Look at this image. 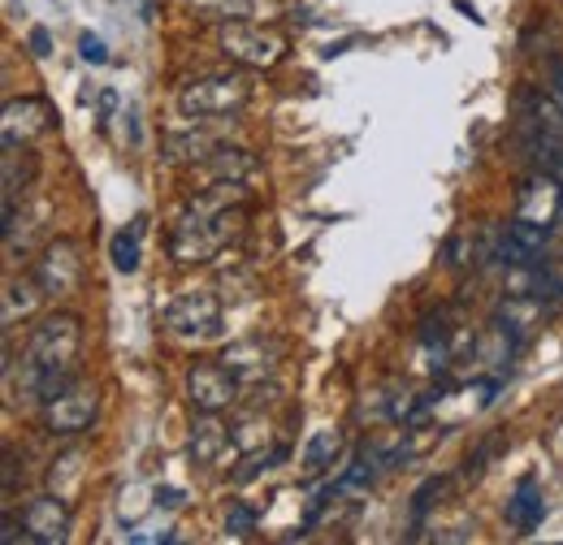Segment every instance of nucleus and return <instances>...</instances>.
I'll list each match as a JSON object with an SVG mask.
<instances>
[{
    "label": "nucleus",
    "instance_id": "9d476101",
    "mask_svg": "<svg viewBox=\"0 0 563 545\" xmlns=\"http://www.w3.org/2000/svg\"><path fill=\"white\" fill-rule=\"evenodd\" d=\"M234 446V433L217 420V411H200L196 420H191V437H187V451H191V459L200 464V468H212V464H221V455Z\"/></svg>",
    "mask_w": 563,
    "mask_h": 545
},
{
    "label": "nucleus",
    "instance_id": "ddd939ff",
    "mask_svg": "<svg viewBox=\"0 0 563 545\" xmlns=\"http://www.w3.org/2000/svg\"><path fill=\"white\" fill-rule=\"evenodd\" d=\"M82 477H87V455L74 446V451L53 459V468H48V493L66 498L74 507V502H78V489H82Z\"/></svg>",
    "mask_w": 563,
    "mask_h": 545
},
{
    "label": "nucleus",
    "instance_id": "9b49d317",
    "mask_svg": "<svg viewBox=\"0 0 563 545\" xmlns=\"http://www.w3.org/2000/svg\"><path fill=\"white\" fill-rule=\"evenodd\" d=\"M221 364L239 377V381H261L269 368H274V351L265 346L261 338H247V342H234V346H225V355H221Z\"/></svg>",
    "mask_w": 563,
    "mask_h": 545
},
{
    "label": "nucleus",
    "instance_id": "4be33fe9",
    "mask_svg": "<svg viewBox=\"0 0 563 545\" xmlns=\"http://www.w3.org/2000/svg\"><path fill=\"white\" fill-rule=\"evenodd\" d=\"M234 446H239V451H265V446H269V424L243 420V424L234 429Z\"/></svg>",
    "mask_w": 563,
    "mask_h": 545
},
{
    "label": "nucleus",
    "instance_id": "4468645a",
    "mask_svg": "<svg viewBox=\"0 0 563 545\" xmlns=\"http://www.w3.org/2000/svg\"><path fill=\"white\" fill-rule=\"evenodd\" d=\"M18 118H22V143L40 131H48V109L40 100H9L4 104V143H18Z\"/></svg>",
    "mask_w": 563,
    "mask_h": 545
},
{
    "label": "nucleus",
    "instance_id": "c756f323",
    "mask_svg": "<svg viewBox=\"0 0 563 545\" xmlns=\"http://www.w3.org/2000/svg\"><path fill=\"white\" fill-rule=\"evenodd\" d=\"M113 109H118V96H113V91H104V96H100V126L109 122V113H113Z\"/></svg>",
    "mask_w": 563,
    "mask_h": 545
},
{
    "label": "nucleus",
    "instance_id": "20e7f679",
    "mask_svg": "<svg viewBox=\"0 0 563 545\" xmlns=\"http://www.w3.org/2000/svg\"><path fill=\"white\" fill-rule=\"evenodd\" d=\"M78 281H82V256H78V247H74L70 238H53L44 247L40 265H35V286L48 299H66V294L78 290Z\"/></svg>",
    "mask_w": 563,
    "mask_h": 545
},
{
    "label": "nucleus",
    "instance_id": "c85d7f7f",
    "mask_svg": "<svg viewBox=\"0 0 563 545\" xmlns=\"http://www.w3.org/2000/svg\"><path fill=\"white\" fill-rule=\"evenodd\" d=\"M547 74H551V96L563 104V62L560 57H551V62H547Z\"/></svg>",
    "mask_w": 563,
    "mask_h": 545
},
{
    "label": "nucleus",
    "instance_id": "39448f33",
    "mask_svg": "<svg viewBox=\"0 0 563 545\" xmlns=\"http://www.w3.org/2000/svg\"><path fill=\"white\" fill-rule=\"evenodd\" d=\"M91 420H96V390L87 386H66L44 403V429L53 437H78L91 429Z\"/></svg>",
    "mask_w": 563,
    "mask_h": 545
},
{
    "label": "nucleus",
    "instance_id": "393cba45",
    "mask_svg": "<svg viewBox=\"0 0 563 545\" xmlns=\"http://www.w3.org/2000/svg\"><path fill=\"white\" fill-rule=\"evenodd\" d=\"M0 542H4V545H18V542H26V524H22V520H18V515H13V511H9V515H4V533H0Z\"/></svg>",
    "mask_w": 563,
    "mask_h": 545
},
{
    "label": "nucleus",
    "instance_id": "a878e982",
    "mask_svg": "<svg viewBox=\"0 0 563 545\" xmlns=\"http://www.w3.org/2000/svg\"><path fill=\"white\" fill-rule=\"evenodd\" d=\"M183 502H187V493H183V489H174V485L156 489V507H165V511H178Z\"/></svg>",
    "mask_w": 563,
    "mask_h": 545
},
{
    "label": "nucleus",
    "instance_id": "f8f14e48",
    "mask_svg": "<svg viewBox=\"0 0 563 545\" xmlns=\"http://www.w3.org/2000/svg\"><path fill=\"white\" fill-rule=\"evenodd\" d=\"M542 520H547V502H542L538 480L520 477L516 493H511V502H507V524H511L516 533H533Z\"/></svg>",
    "mask_w": 563,
    "mask_h": 545
},
{
    "label": "nucleus",
    "instance_id": "7c9ffc66",
    "mask_svg": "<svg viewBox=\"0 0 563 545\" xmlns=\"http://www.w3.org/2000/svg\"><path fill=\"white\" fill-rule=\"evenodd\" d=\"M131 542L143 545V542H174V533H131Z\"/></svg>",
    "mask_w": 563,
    "mask_h": 545
},
{
    "label": "nucleus",
    "instance_id": "5701e85b",
    "mask_svg": "<svg viewBox=\"0 0 563 545\" xmlns=\"http://www.w3.org/2000/svg\"><path fill=\"white\" fill-rule=\"evenodd\" d=\"M442 485H446V480L442 477H429L421 485V489H417V498H412V520H424V511H429V507H433V502H438V493H442Z\"/></svg>",
    "mask_w": 563,
    "mask_h": 545
},
{
    "label": "nucleus",
    "instance_id": "412c9836",
    "mask_svg": "<svg viewBox=\"0 0 563 545\" xmlns=\"http://www.w3.org/2000/svg\"><path fill=\"white\" fill-rule=\"evenodd\" d=\"M256 520H261V511H256V507L234 502V507L225 511V533H230V537H252V533H256Z\"/></svg>",
    "mask_w": 563,
    "mask_h": 545
},
{
    "label": "nucleus",
    "instance_id": "6ab92c4d",
    "mask_svg": "<svg viewBox=\"0 0 563 545\" xmlns=\"http://www.w3.org/2000/svg\"><path fill=\"white\" fill-rule=\"evenodd\" d=\"M373 477H377V446H364L360 455H355V464L339 477V485L343 489H364V485H373Z\"/></svg>",
    "mask_w": 563,
    "mask_h": 545
},
{
    "label": "nucleus",
    "instance_id": "1a4fd4ad",
    "mask_svg": "<svg viewBox=\"0 0 563 545\" xmlns=\"http://www.w3.org/2000/svg\"><path fill=\"white\" fill-rule=\"evenodd\" d=\"M191 122H196V126H187V131H169V135H165V152H161V156H165L169 165H183V160L205 165L212 152L221 147L225 126H217V131H212V126H205L209 118H191Z\"/></svg>",
    "mask_w": 563,
    "mask_h": 545
},
{
    "label": "nucleus",
    "instance_id": "a211bd4d",
    "mask_svg": "<svg viewBox=\"0 0 563 545\" xmlns=\"http://www.w3.org/2000/svg\"><path fill=\"white\" fill-rule=\"evenodd\" d=\"M140 234H143V216L131 225V230H118V234H113L109 256H113V269H118V272L140 269Z\"/></svg>",
    "mask_w": 563,
    "mask_h": 545
},
{
    "label": "nucleus",
    "instance_id": "0eeeda50",
    "mask_svg": "<svg viewBox=\"0 0 563 545\" xmlns=\"http://www.w3.org/2000/svg\"><path fill=\"white\" fill-rule=\"evenodd\" d=\"M22 524H26V542L35 545H62L70 537V502L57 493L31 498L22 507Z\"/></svg>",
    "mask_w": 563,
    "mask_h": 545
},
{
    "label": "nucleus",
    "instance_id": "f3484780",
    "mask_svg": "<svg viewBox=\"0 0 563 545\" xmlns=\"http://www.w3.org/2000/svg\"><path fill=\"white\" fill-rule=\"evenodd\" d=\"M339 429H321V433H312V442L303 446V472L308 477H321L330 464H334V455H339Z\"/></svg>",
    "mask_w": 563,
    "mask_h": 545
},
{
    "label": "nucleus",
    "instance_id": "bb28decb",
    "mask_svg": "<svg viewBox=\"0 0 563 545\" xmlns=\"http://www.w3.org/2000/svg\"><path fill=\"white\" fill-rule=\"evenodd\" d=\"M494 451H498V442H486V446H482V451L468 459V477H482V472H486V464H490Z\"/></svg>",
    "mask_w": 563,
    "mask_h": 545
},
{
    "label": "nucleus",
    "instance_id": "7ed1b4c3",
    "mask_svg": "<svg viewBox=\"0 0 563 545\" xmlns=\"http://www.w3.org/2000/svg\"><path fill=\"white\" fill-rule=\"evenodd\" d=\"M221 53H225L230 62H239V66L265 69V66H278L282 62L286 40H282V35H269V31H261V26H252V22H243V18H234V22L221 26Z\"/></svg>",
    "mask_w": 563,
    "mask_h": 545
},
{
    "label": "nucleus",
    "instance_id": "2f4dec72",
    "mask_svg": "<svg viewBox=\"0 0 563 545\" xmlns=\"http://www.w3.org/2000/svg\"><path fill=\"white\" fill-rule=\"evenodd\" d=\"M455 9H460V13H464V18H468V22H482V13H477V9H473V4H468V0H455Z\"/></svg>",
    "mask_w": 563,
    "mask_h": 545
},
{
    "label": "nucleus",
    "instance_id": "6e6552de",
    "mask_svg": "<svg viewBox=\"0 0 563 545\" xmlns=\"http://www.w3.org/2000/svg\"><path fill=\"white\" fill-rule=\"evenodd\" d=\"M187 399L196 411H221L239 399V377L225 364H196L187 372Z\"/></svg>",
    "mask_w": 563,
    "mask_h": 545
},
{
    "label": "nucleus",
    "instance_id": "b1692460",
    "mask_svg": "<svg viewBox=\"0 0 563 545\" xmlns=\"http://www.w3.org/2000/svg\"><path fill=\"white\" fill-rule=\"evenodd\" d=\"M78 57H82L87 66H104V62H109V48H104L100 35H82V40H78Z\"/></svg>",
    "mask_w": 563,
    "mask_h": 545
},
{
    "label": "nucleus",
    "instance_id": "f257e3e1",
    "mask_svg": "<svg viewBox=\"0 0 563 545\" xmlns=\"http://www.w3.org/2000/svg\"><path fill=\"white\" fill-rule=\"evenodd\" d=\"M78 351H82V325L70 312H53L44 316L22 351V368H13V359L4 364V381H18L26 403H48L53 394H62L74 386L78 372Z\"/></svg>",
    "mask_w": 563,
    "mask_h": 545
},
{
    "label": "nucleus",
    "instance_id": "aec40b11",
    "mask_svg": "<svg viewBox=\"0 0 563 545\" xmlns=\"http://www.w3.org/2000/svg\"><path fill=\"white\" fill-rule=\"evenodd\" d=\"M187 9H196L200 18H221V22H234L252 9V0H183Z\"/></svg>",
    "mask_w": 563,
    "mask_h": 545
},
{
    "label": "nucleus",
    "instance_id": "423d86ee",
    "mask_svg": "<svg viewBox=\"0 0 563 545\" xmlns=\"http://www.w3.org/2000/svg\"><path fill=\"white\" fill-rule=\"evenodd\" d=\"M165 321L183 338H209V334L221 330V299L212 290H187V294L174 299Z\"/></svg>",
    "mask_w": 563,
    "mask_h": 545
},
{
    "label": "nucleus",
    "instance_id": "2eb2a0df",
    "mask_svg": "<svg viewBox=\"0 0 563 545\" xmlns=\"http://www.w3.org/2000/svg\"><path fill=\"white\" fill-rule=\"evenodd\" d=\"M205 169H209L217 182H243V178H252L256 169H261V160L256 156H247L243 147H217L209 160H205Z\"/></svg>",
    "mask_w": 563,
    "mask_h": 545
},
{
    "label": "nucleus",
    "instance_id": "cd10ccee",
    "mask_svg": "<svg viewBox=\"0 0 563 545\" xmlns=\"http://www.w3.org/2000/svg\"><path fill=\"white\" fill-rule=\"evenodd\" d=\"M31 53H35V57H48V53H53V35H48L44 26L31 31Z\"/></svg>",
    "mask_w": 563,
    "mask_h": 545
},
{
    "label": "nucleus",
    "instance_id": "f03ea898",
    "mask_svg": "<svg viewBox=\"0 0 563 545\" xmlns=\"http://www.w3.org/2000/svg\"><path fill=\"white\" fill-rule=\"evenodd\" d=\"M252 100V82L243 74H212L178 91L183 118H230Z\"/></svg>",
    "mask_w": 563,
    "mask_h": 545
},
{
    "label": "nucleus",
    "instance_id": "dca6fc26",
    "mask_svg": "<svg viewBox=\"0 0 563 545\" xmlns=\"http://www.w3.org/2000/svg\"><path fill=\"white\" fill-rule=\"evenodd\" d=\"M44 290L40 286H26V281H9L4 286V312H0V321H4V334L18 325V321H26L31 312H35V299H40Z\"/></svg>",
    "mask_w": 563,
    "mask_h": 545
}]
</instances>
